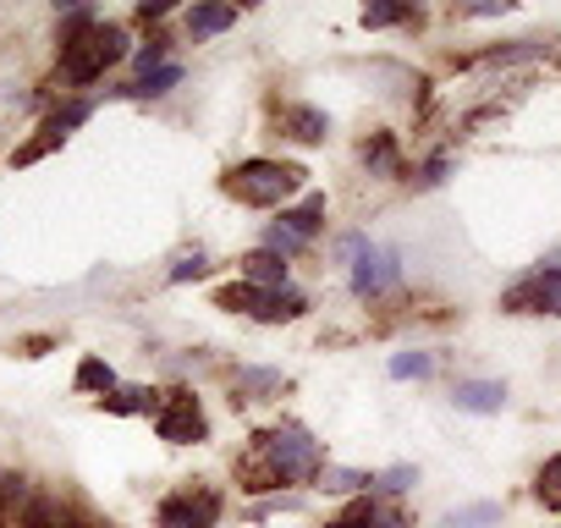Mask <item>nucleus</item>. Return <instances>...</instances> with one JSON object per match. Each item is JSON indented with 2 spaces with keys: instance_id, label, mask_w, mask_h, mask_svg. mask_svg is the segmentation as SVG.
<instances>
[{
  "instance_id": "f257e3e1",
  "label": "nucleus",
  "mask_w": 561,
  "mask_h": 528,
  "mask_svg": "<svg viewBox=\"0 0 561 528\" xmlns=\"http://www.w3.org/2000/svg\"><path fill=\"white\" fill-rule=\"evenodd\" d=\"M320 468H325V446H320L304 424L280 418V424L259 429L253 446L237 457V484H242L248 495H270V490H280V484H314Z\"/></svg>"
},
{
  "instance_id": "f03ea898",
  "label": "nucleus",
  "mask_w": 561,
  "mask_h": 528,
  "mask_svg": "<svg viewBox=\"0 0 561 528\" xmlns=\"http://www.w3.org/2000/svg\"><path fill=\"white\" fill-rule=\"evenodd\" d=\"M127 61V28L122 23H94L83 28L78 39H61V61H56V78L72 83V89H89L100 83L111 67Z\"/></svg>"
},
{
  "instance_id": "7ed1b4c3",
  "label": "nucleus",
  "mask_w": 561,
  "mask_h": 528,
  "mask_svg": "<svg viewBox=\"0 0 561 528\" xmlns=\"http://www.w3.org/2000/svg\"><path fill=\"white\" fill-rule=\"evenodd\" d=\"M304 176L309 171L298 160H242V165L226 171L220 187L248 209H287V198L304 193Z\"/></svg>"
},
{
  "instance_id": "20e7f679",
  "label": "nucleus",
  "mask_w": 561,
  "mask_h": 528,
  "mask_svg": "<svg viewBox=\"0 0 561 528\" xmlns=\"http://www.w3.org/2000/svg\"><path fill=\"white\" fill-rule=\"evenodd\" d=\"M220 512H226L220 490H209V484H182V490L160 495V506H154V528H215Z\"/></svg>"
},
{
  "instance_id": "39448f33",
  "label": "nucleus",
  "mask_w": 561,
  "mask_h": 528,
  "mask_svg": "<svg viewBox=\"0 0 561 528\" xmlns=\"http://www.w3.org/2000/svg\"><path fill=\"white\" fill-rule=\"evenodd\" d=\"M154 435L171 440V446H198V440H209V413H204V402H198L187 386L165 391V397H160V413H154Z\"/></svg>"
},
{
  "instance_id": "423d86ee",
  "label": "nucleus",
  "mask_w": 561,
  "mask_h": 528,
  "mask_svg": "<svg viewBox=\"0 0 561 528\" xmlns=\"http://www.w3.org/2000/svg\"><path fill=\"white\" fill-rule=\"evenodd\" d=\"M501 314H550V320H561V259L539 264V271H528L517 287H506Z\"/></svg>"
},
{
  "instance_id": "0eeeda50",
  "label": "nucleus",
  "mask_w": 561,
  "mask_h": 528,
  "mask_svg": "<svg viewBox=\"0 0 561 528\" xmlns=\"http://www.w3.org/2000/svg\"><path fill=\"white\" fill-rule=\"evenodd\" d=\"M347 271H353L347 282H353V298H358V303H380V298H391V292L402 287V259H397L391 248H375V242L347 264Z\"/></svg>"
},
{
  "instance_id": "6e6552de",
  "label": "nucleus",
  "mask_w": 561,
  "mask_h": 528,
  "mask_svg": "<svg viewBox=\"0 0 561 528\" xmlns=\"http://www.w3.org/2000/svg\"><path fill=\"white\" fill-rule=\"evenodd\" d=\"M237 282H248L259 292H280V287H293V264L270 248H253V253L237 259Z\"/></svg>"
},
{
  "instance_id": "1a4fd4ad",
  "label": "nucleus",
  "mask_w": 561,
  "mask_h": 528,
  "mask_svg": "<svg viewBox=\"0 0 561 528\" xmlns=\"http://www.w3.org/2000/svg\"><path fill=\"white\" fill-rule=\"evenodd\" d=\"M358 160H364V171L369 176H380V182H402L408 176V160H402V138L397 133H369L364 144H358Z\"/></svg>"
},
{
  "instance_id": "9d476101",
  "label": "nucleus",
  "mask_w": 561,
  "mask_h": 528,
  "mask_svg": "<svg viewBox=\"0 0 561 528\" xmlns=\"http://www.w3.org/2000/svg\"><path fill=\"white\" fill-rule=\"evenodd\" d=\"M275 127L287 133L293 144H325V138H331V116L314 111V105H298V100L275 105Z\"/></svg>"
},
{
  "instance_id": "9b49d317",
  "label": "nucleus",
  "mask_w": 561,
  "mask_h": 528,
  "mask_svg": "<svg viewBox=\"0 0 561 528\" xmlns=\"http://www.w3.org/2000/svg\"><path fill=\"white\" fill-rule=\"evenodd\" d=\"M556 56V39H506V45H490L473 56V67H534V61H550Z\"/></svg>"
},
{
  "instance_id": "f8f14e48",
  "label": "nucleus",
  "mask_w": 561,
  "mask_h": 528,
  "mask_svg": "<svg viewBox=\"0 0 561 528\" xmlns=\"http://www.w3.org/2000/svg\"><path fill=\"white\" fill-rule=\"evenodd\" d=\"M275 226L287 231V237H298V242L309 248V242L325 231V193H309L304 204H287V209L275 215Z\"/></svg>"
},
{
  "instance_id": "ddd939ff",
  "label": "nucleus",
  "mask_w": 561,
  "mask_h": 528,
  "mask_svg": "<svg viewBox=\"0 0 561 528\" xmlns=\"http://www.w3.org/2000/svg\"><path fill=\"white\" fill-rule=\"evenodd\" d=\"M451 402H457V413L490 418V413L506 408V386H501V380H457V386H451Z\"/></svg>"
},
{
  "instance_id": "4468645a",
  "label": "nucleus",
  "mask_w": 561,
  "mask_h": 528,
  "mask_svg": "<svg viewBox=\"0 0 561 528\" xmlns=\"http://www.w3.org/2000/svg\"><path fill=\"white\" fill-rule=\"evenodd\" d=\"M287 391V375L280 369H253V364H242L237 375H231V402H270V397H280Z\"/></svg>"
},
{
  "instance_id": "2eb2a0df",
  "label": "nucleus",
  "mask_w": 561,
  "mask_h": 528,
  "mask_svg": "<svg viewBox=\"0 0 561 528\" xmlns=\"http://www.w3.org/2000/svg\"><path fill=\"white\" fill-rule=\"evenodd\" d=\"M237 7H193L187 18H182V28H187V39L198 45V39H215V34H226V28H237Z\"/></svg>"
},
{
  "instance_id": "dca6fc26",
  "label": "nucleus",
  "mask_w": 561,
  "mask_h": 528,
  "mask_svg": "<svg viewBox=\"0 0 561 528\" xmlns=\"http://www.w3.org/2000/svg\"><path fill=\"white\" fill-rule=\"evenodd\" d=\"M160 397L165 391H149V386H116L111 397H100V408L105 413H149L154 418L160 413Z\"/></svg>"
},
{
  "instance_id": "f3484780",
  "label": "nucleus",
  "mask_w": 561,
  "mask_h": 528,
  "mask_svg": "<svg viewBox=\"0 0 561 528\" xmlns=\"http://www.w3.org/2000/svg\"><path fill=\"white\" fill-rule=\"evenodd\" d=\"M176 83H182V67L171 61V67H160V72H149V78H138V83H122V89H111V94H122V100H165Z\"/></svg>"
},
{
  "instance_id": "a211bd4d",
  "label": "nucleus",
  "mask_w": 561,
  "mask_h": 528,
  "mask_svg": "<svg viewBox=\"0 0 561 528\" xmlns=\"http://www.w3.org/2000/svg\"><path fill=\"white\" fill-rule=\"evenodd\" d=\"M320 490H331V495H369V484H375V473H364V468H336V462H325L320 468V479H314Z\"/></svg>"
},
{
  "instance_id": "6ab92c4d",
  "label": "nucleus",
  "mask_w": 561,
  "mask_h": 528,
  "mask_svg": "<svg viewBox=\"0 0 561 528\" xmlns=\"http://www.w3.org/2000/svg\"><path fill=\"white\" fill-rule=\"evenodd\" d=\"M304 314H309V298H304L298 287H280V292H270L259 325H287V320H304Z\"/></svg>"
},
{
  "instance_id": "aec40b11",
  "label": "nucleus",
  "mask_w": 561,
  "mask_h": 528,
  "mask_svg": "<svg viewBox=\"0 0 561 528\" xmlns=\"http://www.w3.org/2000/svg\"><path fill=\"white\" fill-rule=\"evenodd\" d=\"M215 303H220L226 314H248V320H259L264 303H270V292H259V287H248V282H231V287H220Z\"/></svg>"
},
{
  "instance_id": "412c9836",
  "label": "nucleus",
  "mask_w": 561,
  "mask_h": 528,
  "mask_svg": "<svg viewBox=\"0 0 561 528\" xmlns=\"http://www.w3.org/2000/svg\"><path fill=\"white\" fill-rule=\"evenodd\" d=\"M369 34L375 28H419L424 23V12H413V7H391V0H380V7H364V18H358Z\"/></svg>"
},
{
  "instance_id": "4be33fe9",
  "label": "nucleus",
  "mask_w": 561,
  "mask_h": 528,
  "mask_svg": "<svg viewBox=\"0 0 561 528\" xmlns=\"http://www.w3.org/2000/svg\"><path fill=\"white\" fill-rule=\"evenodd\" d=\"M380 506H386L380 495H353L325 528H375V523H380Z\"/></svg>"
},
{
  "instance_id": "5701e85b",
  "label": "nucleus",
  "mask_w": 561,
  "mask_h": 528,
  "mask_svg": "<svg viewBox=\"0 0 561 528\" xmlns=\"http://www.w3.org/2000/svg\"><path fill=\"white\" fill-rule=\"evenodd\" d=\"M534 501H539L545 512H561V451L539 462V473H534Z\"/></svg>"
},
{
  "instance_id": "b1692460",
  "label": "nucleus",
  "mask_w": 561,
  "mask_h": 528,
  "mask_svg": "<svg viewBox=\"0 0 561 528\" xmlns=\"http://www.w3.org/2000/svg\"><path fill=\"white\" fill-rule=\"evenodd\" d=\"M495 523H501V501H473L446 517V528H495Z\"/></svg>"
},
{
  "instance_id": "393cba45",
  "label": "nucleus",
  "mask_w": 561,
  "mask_h": 528,
  "mask_svg": "<svg viewBox=\"0 0 561 528\" xmlns=\"http://www.w3.org/2000/svg\"><path fill=\"white\" fill-rule=\"evenodd\" d=\"M165 56H171V39H165V34H149V39H144V45L133 50V67H138V78H149V72L171 67Z\"/></svg>"
},
{
  "instance_id": "a878e982",
  "label": "nucleus",
  "mask_w": 561,
  "mask_h": 528,
  "mask_svg": "<svg viewBox=\"0 0 561 528\" xmlns=\"http://www.w3.org/2000/svg\"><path fill=\"white\" fill-rule=\"evenodd\" d=\"M78 391H100V397H111V391H116V369L100 364V358H83V364H78Z\"/></svg>"
},
{
  "instance_id": "bb28decb",
  "label": "nucleus",
  "mask_w": 561,
  "mask_h": 528,
  "mask_svg": "<svg viewBox=\"0 0 561 528\" xmlns=\"http://www.w3.org/2000/svg\"><path fill=\"white\" fill-rule=\"evenodd\" d=\"M413 484H419V468H408V462H402V468H386V473H375L369 495H380V501H386V495H408Z\"/></svg>"
},
{
  "instance_id": "cd10ccee",
  "label": "nucleus",
  "mask_w": 561,
  "mask_h": 528,
  "mask_svg": "<svg viewBox=\"0 0 561 528\" xmlns=\"http://www.w3.org/2000/svg\"><path fill=\"white\" fill-rule=\"evenodd\" d=\"M435 375V353H397L391 358V380H430Z\"/></svg>"
},
{
  "instance_id": "c85d7f7f",
  "label": "nucleus",
  "mask_w": 561,
  "mask_h": 528,
  "mask_svg": "<svg viewBox=\"0 0 561 528\" xmlns=\"http://www.w3.org/2000/svg\"><path fill=\"white\" fill-rule=\"evenodd\" d=\"M446 176H451V154H430V160H424L408 182H413V187H440Z\"/></svg>"
},
{
  "instance_id": "c756f323",
  "label": "nucleus",
  "mask_w": 561,
  "mask_h": 528,
  "mask_svg": "<svg viewBox=\"0 0 561 528\" xmlns=\"http://www.w3.org/2000/svg\"><path fill=\"white\" fill-rule=\"evenodd\" d=\"M198 276H209V259L193 248V253H182L176 264H171V282H198Z\"/></svg>"
},
{
  "instance_id": "7c9ffc66",
  "label": "nucleus",
  "mask_w": 561,
  "mask_h": 528,
  "mask_svg": "<svg viewBox=\"0 0 561 528\" xmlns=\"http://www.w3.org/2000/svg\"><path fill=\"white\" fill-rule=\"evenodd\" d=\"M364 248H369V237H364V231H347V237H336V248H331V253H336V264H353Z\"/></svg>"
},
{
  "instance_id": "2f4dec72",
  "label": "nucleus",
  "mask_w": 561,
  "mask_h": 528,
  "mask_svg": "<svg viewBox=\"0 0 561 528\" xmlns=\"http://www.w3.org/2000/svg\"><path fill=\"white\" fill-rule=\"evenodd\" d=\"M375 528H408V517L397 512V506H380V523Z\"/></svg>"
},
{
  "instance_id": "473e14b6",
  "label": "nucleus",
  "mask_w": 561,
  "mask_h": 528,
  "mask_svg": "<svg viewBox=\"0 0 561 528\" xmlns=\"http://www.w3.org/2000/svg\"><path fill=\"white\" fill-rule=\"evenodd\" d=\"M165 12H171V7H138V23H160Z\"/></svg>"
}]
</instances>
